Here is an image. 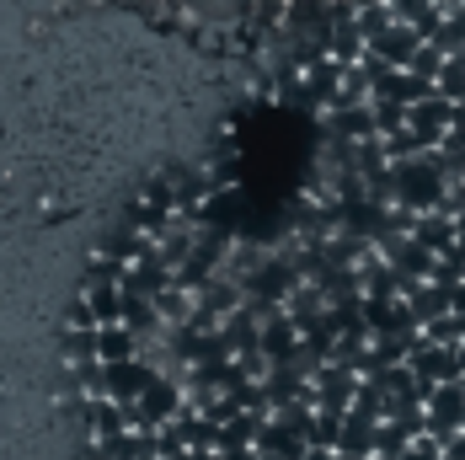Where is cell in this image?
<instances>
[{
    "mask_svg": "<svg viewBox=\"0 0 465 460\" xmlns=\"http://www.w3.org/2000/svg\"><path fill=\"white\" fill-rule=\"evenodd\" d=\"M450 305H455V311H460V316H465V278H460V284H455V289H450Z\"/></svg>",
    "mask_w": 465,
    "mask_h": 460,
    "instance_id": "9a60e30c",
    "label": "cell"
},
{
    "mask_svg": "<svg viewBox=\"0 0 465 460\" xmlns=\"http://www.w3.org/2000/svg\"><path fill=\"white\" fill-rule=\"evenodd\" d=\"M450 124H455V102L450 96H422V102H412L407 107V129L433 150V145H444V135H450Z\"/></svg>",
    "mask_w": 465,
    "mask_h": 460,
    "instance_id": "3957f363",
    "label": "cell"
},
{
    "mask_svg": "<svg viewBox=\"0 0 465 460\" xmlns=\"http://www.w3.org/2000/svg\"><path fill=\"white\" fill-rule=\"evenodd\" d=\"M353 391H359V375L342 365H331L326 359L322 369H316V380H311V396H316V407H326V413H348L353 407Z\"/></svg>",
    "mask_w": 465,
    "mask_h": 460,
    "instance_id": "277c9868",
    "label": "cell"
},
{
    "mask_svg": "<svg viewBox=\"0 0 465 460\" xmlns=\"http://www.w3.org/2000/svg\"><path fill=\"white\" fill-rule=\"evenodd\" d=\"M444 59H450V54H444L439 44H422L418 54H412V65H407V70H418V75H428V81H439V70H444Z\"/></svg>",
    "mask_w": 465,
    "mask_h": 460,
    "instance_id": "7c38bea8",
    "label": "cell"
},
{
    "mask_svg": "<svg viewBox=\"0 0 465 460\" xmlns=\"http://www.w3.org/2000/svg\"><path fill=\"white\" fill-rule=\"evenodd\" d=\"M422 44H428V38H422L418 27L396 16L380 38H370V54H380V59H385V65H396V70H407V65H412V54H418Z\"/></svg>",
    "mask_w": 465,
    "mask_h": 460,
    "instance_id": "5b68a950",
    "label": "cell"
},
{
    "mask_svg": "<svg viewBox=\"0 0 465 460\" xmlns=\"http://www.w3.org/2000/svg\"><path fill=\"white\" fill-rule=\"evenodd\" d=\"M252 460H279V455H262V450H257V455H252Z\"/></svg>",
    "mask_w": 465,
    "mask_h": 460,
    "instance_id": "e0dca14e",
    "label": "cell"
},
{
    "mask_svg": "<svg viewBox=\"0 0 465 460\" xmlns=\"http://www.w3.org/2000/svg\"><path fill=\"white\" fill-rule=\"evenodd\" d=\"M391 22H396V5H391V0H380V5H359V33H364V44L380 38Z\"/></svg>",
    "mask_w": 465,
    "mask_h": 460,
    "instance_id": "8fae6325",
    "label": "cell"
},
{
    "mask_svg": "<svg viewBox=\"0 0 465 460\" xmlns=\"http://www.w3.org/2000/svg\"><path fill=\"white\" fill-rule=\"evenodd\" d=\"M422 413H428V434H433L439 445H444L450 434H460L465 428V380H439V385L428 391Z\"/></svg>",
    "mask_w": 465,
    "mask_h": 460,
    "instance_id": "7a4b0ae2",
    "label": "cell"
},
{
    "mask_svg": "<svg viewBox=\"0 0 465 460\" xmlns=\"http://www.w3.org/2000/svg\"><path fill=\"white\" fill-rule=\"evenodd\" d=\"M401 305H407V316H412L418 326L439 322L444 311H455V305H450V289H444V284H433V278L407 284V289H401Z\"/></svg>",
    "mask_w": 465,
    "mask_h": 460,
    "instance_id": "8992f818",
    "label": "cell"
},
{
    "mask_svg": "<svg viewBox=\"0 0 465 460\" xmlns=\"http://www.w3.org/2000/svg\"><path fill=\"white\" fill-rule=\"evenodd\" d=\"M444 455H450V460H465V428H460V434H450V439H444Z\"/></svg>",
    "mask_w": 465,
    "mask_h": 460,
    "instance_id": "5bb4252c",
    "label": "cell"
},
{
    "mask_svg": "<svg viewBox=\"0 0 465 460\" xmlns=\"http://www.w3.org/2000/svg\"><path fill=\"white\" fill-rule=\"evenodd\" d=\"M342 417L348 413H326V407H316V417L305 423V439H311L316 450H337V445H342Z\"/></svg>",
    "mask_w": 465,
    "mask_h": 460,
    "instance_id": "9c48e42d",
    "label": "cell"
},
{
    "mask_svg": "<svg viewBox=\"0 0 465 460\" xmlns=\"http://www.w3.org/2000/svg\"><path fill=\"white\" fill-rule=\"evenodd\" d=\"M407 445H412V434H407L396 417H385V423H380V439H374V460H401Z\"/></svg>",
    "mask_w": 465,
    "mask_h": 460,
    "instance_id": "30bf717a",
    "label": "cell"
},
{
    "mask_svg": "<svg viewBox=\"0 0 465 460\" xmlns=\"http://www.w3.org/2000/svg\"><path fill=\"white\" fill-rule=\"evenodd\" d=\"M412 235H418L428 252H450V246L460 241V225H455L450 209H422L418 220H412Z\"/></svg>",
    "mask_w": 465,
    "mask_h": 460,
    "instance_id": "52a82bcc",
    "label": "cell"
},
{
    "mask_svg": "<svg viewBox=\"0 0 465 460\" xmlns=\"http://www.w3.org/2000/svg\"><path fill=\"white\" fill-rule=\"evenodd\" d=\"M455 252H460V257H465V230H460V241H455Z\"/></svg>",
    "mask_w": 465,
    "mask_h": 460,
    "instance_id": "2e32d148",
    "label": "cell"
},
{
    "mask_svg": "<svg viewBox=\"0 0 465 460\" xmlns=\"http://www.w3.org/2000/svg\"><path fill=\"white\" fill-rule=\"evenodd\" d=\"M444 460H450V455H444Z\"/></svg>",
    "mask_w": 465,
    "mask_h": 460,
    "instance_id": "ac0fdd59",
    "label": "cell"
},
{
    "mask_svg": "<svg viewBox=\"0 0 465 460\" xmlns=\"http://www.w3.org/2000/svg\"><path fill=\"white\" fill-rule=\"evenodd\" d=\"M401 460H444V445H439L433 434H418V439L401 450Z\"/></svg>",
    "mask_w": 465,
    "mask_h": 460,
    "instance_id": "4fadbf2b",
    "label": "cell"
},
{
    "mask_svg": "<svg viewBox=\"0 0 465 460\" xmlns=\"http://www.w3.org/2000/svg\"><path fill=\"white\" fill-rule=\"evenodd\" d=\"M374 439H380V417H364V413H348L342 417V455H364L374 460Z\"/></svg>",
    "mask_w": 465,
    "mask_h": 460,
    "instance_id": "ba28073f",
    "label": "cell"
},
{
    "mask_svg": "<svg viewBox=\"0 0 465 460\" xmlns=\"http://www.w3.org/2000/svg\"><path fill=\"white\" fill-rule=\"evenodd\" d=\"M391 198H396V209H444V198H450V183H444V172H439V161H433V150H422V155H407V161H396L391 166Z\"/></svg>",
    "mask_w": 465,
    "mask_h": 460,
    "instance_id": "6da1fadb",
    "label": "cell"
}]
</instances>
